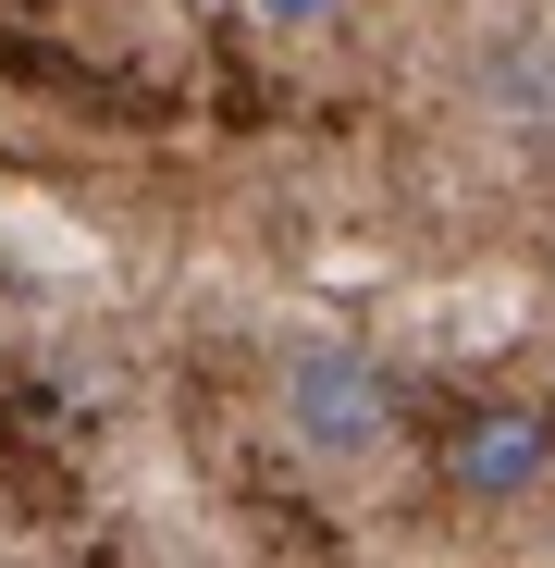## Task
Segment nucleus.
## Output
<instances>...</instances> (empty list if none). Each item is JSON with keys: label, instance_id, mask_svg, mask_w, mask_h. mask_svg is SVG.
Instances as JSON below:
<instances>
[{"label": "nucleus", "instance_id": "2", "mask_svg": "<svg viewBox=\"0 0 555 568\" xmlns=\"http://www.w3.org/2000/svg\"><path fill=\"white\" fill-rule=\"evenodd\" d=\"M543 469H555V420L518 408V396H482V408L444 420V483H456V495L518 507V495H543Z\"/></svg>", "mask_w": 555, "mask_h": 568}, {"label": "nucleus", "instance_id": "3", "mask_svg": "<svg viewBox=\"0 0 555 568\" xmlns=\"http://www.w3.org/2000/svg\"><path fill=\"white\" fill-rule=\"evenodd\" d=\"M346 13V0H247V26H271V38H321Z\"/></svg>", "mask_w": 555, "mask_h": 568}, {"label": "nucleus", "instance_id": "1", "mask_svg": "<svg viewBox=\"0 0 555 568\" xmlns=\"http://www.w3.org/2000/svg\"><path fill=\"white\" fill-rule=\"evenodd\" d=\"M383 420H395V396H383V371H370L358 346H297V358H285V433H297L321 469L370 457Z\"/></svg>", "mask_w": 555, "mask_h": 568}]
</instances>
